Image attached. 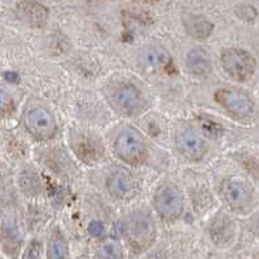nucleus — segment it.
Wrapping results in <instances>:
<instances>
[{
  "label": "nucleus",
  "instance_id": "f257e3e1",
  "mask_svg": "<svg viewBox=\"0 0 259 259\" xmlns=\"http://www.w3.org/2000/svg\"><path fill=\"white\" fill-rule=\"evenodd\" d=\"M219 197L230 214L246 217L256 209V191L249 180L230 177L219 186Z\"/></svg>",
  "mask_w": 259,
  "mask_h": 259
},
{
  "label": "nucleus",
  "instance_id": "f03ea898",
  "mask_svg": "<svg viewBox=\"0 0 259 259\" xmlns=\"http://www.w3.org/2000/svg\"><path fill=\"white\" fill-rule=\"evenodd\" d=\"M113 153L130 167H140L149 159V145L147 139L136 127L122 128L113 142Z\"/></svg>",
  "mask_w": 259,
  "mask_h": 259
},
{
  "label": "nucleus",
  "instance_id": "7ed1b4c3",
  "mask_svg": "<svg viewBox=\"0 0 259 259\" xmlns=\"http://www.w3.org/2000/svg\"><path fill=\"white\" fill-rule=\"evenodd\" d=\"M214 100L227 114L239 123L251 124L255 119V101L253 96L241 87H222L215 91Z\"/></svg>",
  "mask_w": 259,
  "mask_h": 259
},
{
  "label": "nucleus",
  "instance_id": "20e7f679",
  "mask_svg": "<svg viewBox=\"0 0 259 259\" xmlns=\"http://www.w3.org/2000/svg\"><path fill=\"white\" fill-rule=\"evenodd\" d=\"M121 233L134 249L142 250L148 247L157 236L153 212L145 207H139L128 212L121 223Z\"/></svg>",
  "mask_w": 259,
  "mask_h": 259
},
{
  "label": "nucleus",
  "instance_id": "39448f33",
  "mask_svg": "<svg viewBox=\"0 0 259 259\" xmlns=\"http://www.w3.org/2000/svg\"><path fill=\"white\" fill-rule=\"evenodd\" d=\"M110 108L121 117L133 118L147 110V97L138 85L130 82H117L106 91Z\"/></svg>",
  "mask_w": 259,
  "mask_h": 259
},
{
  "label": "nucleus",
  "instance_id": "423d86ee",
  "mask_svg": "<svg viewBox=\"0 0 259 259\" xmlns=\"http://www.w3.org/2000/svg\"><path fill=\"white\" fill-rule=\"evenodd\" d=\"M25 242L22 219L12 207L0 210V249L8 258L17 259Z\"/></svg>",
  "mask_w": 259,
  "mask_h": 259
},
{
  "label": "nucleus",
  "instance_id": "0eeeda50",
  "mask_svg": "<svg viewBox=\"0 0 259 259\" xmlns=\"http://www.w3.org/2000/svg\"><path fill=\"white\" fill-rule=\"evenodd\" d=\"M152 206L161 221L174 223L184 214L186 196L179 187L172 183H166L154 192Z\"/></svg>",
  "mask_w": 259,
  "mask_h": 259
},
{
  "label": "nucleus",
  "instance_id": "6e6552de",
  "mask_svg": "<svg viewBox=\"0 0 259 259\" xmlns=\"http://www.w3.org/2000/svg\"><path fill=\"white\" fill-rule=\"evenodd\" d=\"M224 73L237 83L250 80L256 70V60L250 52L239 47H227L221 53Z\"/></svg>",
  "mask_w": 259,
  "mask_h": 259
},
{
  "label": "nucleus",
  "instance_id": "1a4fd4ad",
  "mask_svg": "<svg viewBox=\"0 0 259 259\" xmlns=\"http://www.w3.org/2000/svg\"><path fill=\"white\" fill-rule=\"evenodd\" d=\"M69 143L77 158L87 165H97L105 157V147L101 138L89 130L71 128Z\"/></svg>",
  "mask_w": 259,
  "mask_h": 259
},
{
  "label": "nucleus",
  "instance_id": "9d476101",
  "mask_svg": "<svg viewBox=\"0 0 259 259\" xmlns=\"http://www.w3.org/2000/svg\"><path fill=\"white\" fill-rule=\"evenodd\" d=\"M24 124L27 134L39 143L52 140L59 131L56 117L46 106H34L26 112Z\"/></svg>",
  "mask_w": 259,
  "mask_h": 259
},
{
  "label": "nucleus",
  "instance_id": "9b49d317",
  "mask_svg": "<svg viewBox=\"0 0 259 259\" xmlns=\"http://www.w3.org/2000/svg\"><path fill=\"white\" fill-rule=\"evenodd\" d=\"M175 147L178 153L188 162L202 161L210 149L205 138L191 127H184L178 131L175 136Z\"/></svg>",
  "mask_w": 259,
  "mask_h": 259
},
{
  "label": "nucleus",
  "instance_id": "f8f14e48",
  "mask_svg": "<svg viewBox=\"0 0 259 259\" xmlns=\"http://www.w3.org/2000/svg\"><path fill=\"white\" fill-rule=\"evenodd\" d=\"M105 188L113 200L121 202L133 200L138 191L134 175L123 167H117L110 171L106 177Z\"/></svg>",
  "mask_w": 259,
  "mask_h": 259
},
{
  "label": "nucleus",
  "instance_id": "ddd939ff",
  "mask_svg": "<svg viewBox=\"0 0 259 259\" xmlns=\"http://www.w3.org/2000/svg\"><path fill=\"white\" fill-rule=\"evenodd\" d=\"M209 235L217 246H231L237 236V223L227 210H219L210 219Z\"/></svg>",
  "mask_w": 259,
  "mask_h": 259
},
{
  "label": "nucleus",
  "instance_id": "4468645a",
  "mask_svg": "<svg viewBox=\"0 0 259 259\" xmlns=\"http://www.w3.org/2000/svg\"><path fill=\"white\" fill-rule=\"evenodd\" d=\"M40 157L41 163L53 175L61 178L62 180H73L75 178V171L78 167L61 147L46 148Z\"/></svg>",
  "mask_w": 259,
  "mask_h": 259
},
{
  "label": "nucleus",
  "instance_id": "2eb2a0df",
  "mask_svg": "<svg viewBox=\"0 0 259 259\" xmlns=\"http://www.w3.org/2000/svg\"><path fill=\"white\" fill-rule=\"evenodd\" d=\"M17 187L25 197L35 200L45 193V183L39 171L31 163H25L17 172Z\"/></svg>",
  "mask_w": 259,
  "mask_h": 259
},
{
  "label": "nucleus",
  "instance_id": "dca6fc26",
  "mask_svg": "<svg viewBox=\"0 0 259 259\" xmlns=\"http://www.w3.org/2000/svg\"><path fill=\"white\" fill-rule=\"evenodd\" d=\"M187 68L192 75L197 78H207L212 73V60L209 52L201 47L192 48L187 55Z\"/></svg>",
  "mask_w": 259,
  "mask_h": 259
},
{
  "label": "nucleus",
  "instance_id": "f3484780",
  "mask_svg": "<svg viewBox=\"0 0 259 259\" xmlns=\"http://www.w3.org/2000/svg\"><path fill=\"white\" fill-rule=\"evenodd\" d=\"M18 15L25 24L30 27L38 29L47 24L48 9L43 4L36 2H24L18 6Z\"/></svg>",
  "mask_w": 259,
  "mask_h": 259
},
{
  "label": "nucleus",
  "instance_id": "a211bd4d",
  "mask_svg": "<svg viewBox=\"0 0 259 259\" xmlns=\"http://www.w3.org/2000/svg\"><path fill=\"white\" fill-rule=\"evenodd\" d=\"M183 25L184 29L194 39H206L211 35L214 25L210 22L209 18L194 13H187L183 16Z\"/></svg>",
  "mask_w": 259,
  "mask_h": 259
},
{
  "label": "nucleus",
  "instance_id": "6ab92c4d",
  "mask_svg": "<svg viewBox=\"0 0 259 259\" xmlns=\"http://www.w3.org/2000/svg\"><path fill=\"white\" fill-rule=\"evenodd\" d=\"M139 61L145 69L159 70V69L166 68L170 62V53L161 46H152L142 51Z\"/></svg>",
  "mask_w": 259,
  "mask_h": 259
},
{
  "label": "nucleus",
  "instance_id": "aec40b11",
  "mask_svg": "<svg viewBox=\"0 0 259 259\" xmlns=\"http://www.w3.org/2000/svg\"><path fill=\"white\" fill-rule=\"evenodd\" d=\"M69 245L64 232L59 227H55L51 231L47 244V259H68Z\"/></svg>",
  "mask_w": 259,
  "mask_h": 259
},
{
  "label": "nucleus",
  "instance_id": "412c9836",
  "mask_svg": "<svg viewBox=\"0 0 259 259\" xmlns=\"http://www.w3.org/2000/svg\"><path fill=\"white\" fill-rule=\"evenodd\" d=\"M17 113L15 94L6 83L0 82V122L11 121Z\"/></svg>",
  "mask_w": 259,
  "mask_h": 259
},
{
  "label": "nucleus",
  "instance_id": "4be33fe9",
  "mask_svg": "<svg viewBox=\"0 0 259 259\" xmlns=\"http://www.w3.org/2000/svg\"><path fill=\"white\" fill-rule=\"evenodd\" d=\"M97 259H122L123 249L117 239H108L97 247Z\"/></svg>",
  "mask_w": 259,
  "mask_h": 259
},
{
  "label": "nucleus",
  "instance_id": "5701e85b",
  "mask_svg": "<svg viewBox=\"0 0 259 259\" xmlns=\"http://www.w3.org/2000/svg\"><path fill=\"white\" fill-rule=\"evenodd\" d=\"M21 259H43V246L39 240H32L22 251Z\"/></svg>",
  "mask_w": 259,
  "mask_h": 259
},
{
  "label": "nucleus",
  "instance_id": "b1692460",
  "mask_svg": "<svg viewBox=\"0 0 259 259\" xmlns=\"http://www.w3.org/2000/svg\"><path fill=\"white\" fill-rule=\"evenodd\" d=\"M237 15H239V17H241L242 20L247 21V22H251V21L255 20L256 11L255 8H253L251 6H241Z\"/></svg>",
  "mask_w": 259,
  "mask_h": 259
},
{
  "label": "nucleus",
  "instance_id": "393cba45",
  "mask_svg": "<svg viewBox=\"0 0 259 259\" xmlns=\"http://www.w3.org/2000/svg\"><path fill=\"white\" fill-rule=\"evenodd\" d=\"M104 231H105L104 224L99 221H94L89 227L90 235L94 236V237H99V236H101L104 233Z\"/></svg>",
  "mask_w": 259,
  "mask_h": 259
},
{
  "label": "nucleus",
  "instance_id": "a878e982",
  "mask_svg": "<svg viewBox=\"0 0 259 259\" xmlns=\"http://www.w3.org/2000/svg\"><path fill=\"white\" fill-rule=\"evenodd\" d=\"M136 2H140V3H145V4H153V3H157L158 0H136Z\"/></svg>",
  "mask_w": 259,
  "mask_h": 259
}]
</instances>
